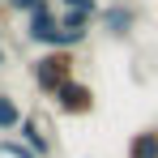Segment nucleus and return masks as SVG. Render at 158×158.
<instances>
[{"label":"nucleus","instance_id":"f257e3e1","mask_svg":"<svg viewBox=\"0 0 158 158\" xmlns=\"http://www.w3.org/2000/svg\"><path fill=\"white\" fill-rule=\"evenodd\" d=\"M77 77V56L73 52H43L30 60V81L39 85V94H47L52 98L60 85H69V81Z\"/></svg>","mask_w":158,"mask_h":158},{"label":"nucleus","instance_id":"f03ea898","mask_svg":"<svg viewBox=\"0 0 158 158\" xmlns=\"http://www.w3.org/2000/svg\"><path fill=\"white\" fill-rule=\"evenodd\" d=\"M98 26H103L107 39H115V43H128L132 30L141 26V9L128 4V0H107L103 13H98Z\"/></svg>","mask_w":158,"mask_h":158},{"label":"nucleus","instance_id":"7ed1b4c3","mask_svg":"<svg viewBox=\"0 0 158 158\" xmlns=\"http://www.w3.org/2000/svg\"><path fill=\"white\" fill-rule=\"evenodd\" d=\"M52 103H56V111H60V115L81 120V115H90V111H94V103H98V98H94V90H90L81 77H73L69 85H60V90L52 94Z\"/></svg>","mask_w":158,"mask_h":158},{"label":"nucleus","instance_id":"20e7f679","mask_svg":"<svg viewBox=\"0 0 158 158\" xmlns=\"http://www.w3.org/2000/svg\"><path fill=\"white\" fill-rule=\"evenodd\" d=\"M17 137H22L39 158H52V154H56V141L47 137V128H43V120H39V115H26V120H22V128H17Z\"/></svg>","mask_w":158,"mask_h":158},{"label":"nucleus","instance_id":"39448f33","mask_svg":"<svg viewBox=\"0 0 158 158\" xmlns=\"http://www.w3.org/2000/svg\"><path fill=\"white\" fill-rule=\"evenodd\" d=\"M124 158H158V124L132 132L128 145H124Z\"/></svg>","mask_w":158,"mask_h":158},{"label":"nucleus","instance_id":"423d86ee","mask_svg":"<svg viewBox=\"0 0 158 158\" xmlns=\"http://www.w3.org/2000/svg\"><path fill=\"white\" fill-rule=\"evenodd\" d=\"M22 120H26V111L17 107V98L0 90V132H17V128H22Z\"/></svg>","mask_w":158,"mask_h":158},{"label":"nucleus","instance_id":"0eeeda50","mask_svg":"<svg viewBox=\"0 0 158 158\" xmlns=\"http://www.w3.org/2000/svg\"><path fill=\"white\" fill-rule=\"evenodd\" d=\"M0 158H39L22 137H0Z\"/></svg>","mask_w":158,"mask_h":158},{"label":"nucleus","instance_id":"6e6552de","mask_svg":"<svg viewBox=\"0 0 158 158\" xmlns=\"http://www.w3.org/2000/svg\"><path fill=\"white\" fill-rule=\"evenodd\" d=\"M4 9H13V13H22V17H34V13H43V9H56V0H4Z\"/></svg>","mask_w":158,"mask_h":158},{"label":"nucleus","instance_id":"1a4fd4ad","mask_svg":"<svg viewBox=\"0 0 158 158\" xmlns=\"http://www.w3.org/2000/svg\"><path fill=\"white\" fill-rule=\"evenodd\" d=\"M56 4H60V9H77V13H94V17L103 13L98 0H56Z\"/></svg>","mask_w":158,"mask_h":158},{"label":"nucleus","instance_id":"9d476101","mask_svg":"<svg viewBox=\"0 0 158 158\" xmlns=\"http://www.w3.org/2000/svg\"><path fill=\"white\" fill-rule=\"evenodd\" d=\"M4 64H9V52H4V43H0V69H4Z\"/></svg>","mask_w":158,"mask_h":158},{"label":"nucleus","instance_id":"9b49d317","mask_svg":"<svg viewBox=\"0 0 158 158\" xmlns=\"http://www.w3.org/2000/svg\"><path fill=\"white\" fill-rule=\"evenodd\" d=\"M0 9H4V0H0Z\"/></svg>","mask_w":158,"mask_h":158}]
</instances>
